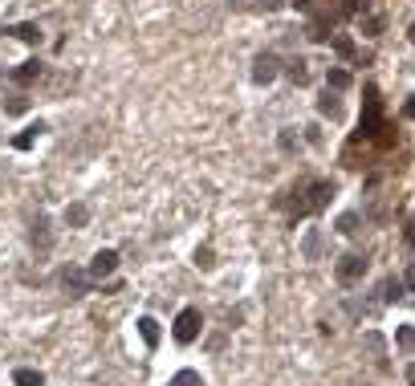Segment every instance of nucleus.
<instances>
[{
  "label": "nucleus",
  "instance_id": "c85d7f7f",
  "mask_svg": "<svg viewBox=\"0 0 415 386\" xmlns=\"http://www.w3.org/2000/svg\"><path fill=\"white\" fill-rule=\"evenodd\" d=\"M25 110V98H8V114H21Z\"/></svg>",
  "mask_w": 415,
  "mask_h": 386
},
{
  "label": "nucleus",
  "instance_id": "7c9ffc66",
  "mask_svg": "<svg viewBox=\"0 0 415 386\" xmlns=\"http://www.w3.org/2000/svg\"><path fill=\"white\" fill-rule=\"evenodd\" d=\"M403 118H415V98H407V106H403Z\"/></svg>",
  "mask_w": 415,
  "mask_h": 386
},
{
  "label": "nucleus",
  "instance_id": "2f4dec72",
  "mask_svg": "<svg viewBox=\"0 0 415 386\" xmlns=\"http://www.w3.org/2000/svg\"><path fill=\"white\" fill-rule=\"evenodd\" d=\"M407 382L415 386V362H411V366H407Z\"/></svg>",
  "mask_w": 415,
  "mask_h": 386
},
{
  "label": "nucleus",
  "instance_id": "72a5a7b5",
  "mask_svg": "<svg viewBox=\"0 0 415 386\" xmlns=\"http://www.w3.org/2000/svg\"><path fill=\"white\" fill-rule=\"evenodd\" d=\"M228 4H233V8H236V4H245V0H228Z\"/></svg>",
  "mask_w": 415,
  "mask_h": 386
},
{
  "label": "nucleus",
  "instance_id": "39448f33",
  "mask_svg": "<svg viewBox=\"0 0 415 386\" xmlns=\"http://www.w3.org/2000/svg\"><path fill=\"white\" fill-rule=\"evenodd\" d=\"M118 269V252L115 248H98V252H94V260H90V276H94V281H102V276H110Z\"/></svg>",
  "mask_w": 415,
  "mask_h": 386
},
{
  "label": "nucleus",
  "instance_id": "c756f323",
  "mask_svg": "<svg viewBox=\"0 0 415 386\" xmlns=\"http://www.w3.org/2000/svg\"><path fill=\"white\" fill-rule=\"evenodd\" d=\"M403 285H407V289H415V264L407 269V273H403Z\"/></svg>",
  "mask_w": 415,
  "mask_h": 386
},
{
  "label": "nucleus",
  "instance_id": "f8f14e48",
  "mask_svg": "<svg viewBox=\"0 0 415 386\" xmlns=\"http://www.w3.org/2000/svg\"><path fill=\"white\" fill-rule=\"evenodd\" d=\"M139 338L155 350V346H159V322H155V317H139Z\"/></svg>",
  "mask_w": 415,
  "mask_h": 386
},
{
  "label": "nucleus",
  "instance_id": "20e7f679",
  "mask_svg": "<svg viewBox=\"0 0 415 386\" xmlns=\"http://www.w3.org/2000/svg\"><path fill=\"white\" fill-rule=\"evenodd\" d=\"M277 74H281V57H277V53H257V62H252V81H257V86H269Z\"/></svg>",
  "mask_w": 415,
  "mask_h": 386
},
{
  "label": "nucleus",
  "instance_id": "dca6fc26",
  "mask_svg": "<svg viewBox=\"0 0 415 386\" xmlns=\"http://www.w3.org/2000/svg\"><path fill=\"white\" fill-rule=\"evenodd\" d=\"M13 382H17V386H45V374H41V370H29V366H21V370L13 374Z\"/></svg>",
  "mask_w": 415,
  "mask_h": 386
},
{
  "label": "nucleus",
  "instance_id": "6ab92c4d",
  "mask_svg": "<svg viewBox=\"0 0 415 386\" xmlns=\"http://www.w3.org/2000/svg\"><path fill=\"white\" fill-rule=\"evenodd\" d=\"M285 74H289V78H293V86H305V81H310V69H305V62H289L285 65Z\"/></svg>",
  "mask_w": 415,
  "mask_h": 386
},
{
  "label": "nucleus",
  "instance_id": "cd10ccee",
  "mask_svg": "<svg viewBox=\"0 0 415 386\" xmlns=\"http://www.w3.org/2000/svg\"><path fill=\"white\" fill-rule=\"evenodd\" d=\"M281 4H285V0H257V8H261V13H277Z\"/></svg>",
  "mask_w": 415,
  "mask_h": 386
},
{
  "label": "nucleus",
  "instance_id": "9d476101",
  "mask_svg": "<svg viewBox=\"0 0 415 386\" xmlns=\"http://www.w3.org/2000/svg\"><path fill=\"white\" fill-rule=\"evenodd\" d=\"M33 244H37V248H41V252H49V248H53L49 220H45V216H37V224H33Z\"/></svg>",
  "mask_w": 415,
  "mask_h": 386
},
{
  "label": "nucleus",
  "instance_id": "f257e3e1",
  "mask_svg": "<svg viewBox=\"0 0 415 386\" xmlns=\"http://www.w3.org/2000/svg\"><path fill=\"white\" fill-rule=\"evenodd\" d=\"M301 195L298 199V216H310V211H322L326 204L334 199V183L330 179H314V183H301Z\"/></svg>",
  "mask_w": 415,
  "mask_h": 386
},
{
  "label": "nucleus",
  "instance_id": "7ed1b4c3",
  "mask_svg": "<svg viewBox=\"0 0 415 386\" xmlns=\"http://www.w3.org/2000/svg\"><path fill=\"white\" fill-rule=\"evenodd\" d=\"M366 264H370V260H366L363 252H346V257L334 264V276H338V285H358V281L366 276Z\"/></svg>",
  "mask_w": 415,
  "mask_h": 386
},
{
  "label": "nucleus",
  "instance_id": "412c9836",
  "mask_svg": "<svg viewBox=\"0 0 415 386\" xmlns=\"http://www.w3.org/2000/svg\"><path fill=\"white\" fill-rule=\"evenodd\" d=\"M338 232H342V236H354V232H358V216H354V211L338 216Z\"/></svg>",
  "mask_w": 415,
  "mask_h": 386
},
{
  "label": "nucleus",
  "instance_id": "b1692460",
  "mask_svg": "<svg viewBox=\"0 0 415 386\" xmlns=\"http://www.w3.org/2000/svg\"><path fill=\"white\" fill-rule=\"evenodd\" d=\"M334 49H338V57H354V41L350 37H334Z\"/></svg>",
  "mask_w": 415,
  "mask_h": 386
},
{
  "label": "nucleus",
  "instance_id": "a211bd4d",
  "mask_svg": "<svg viewBox=\"0 0 415 386\" xmlns=\"http://www.w3.org/2000/svg\"><path fill=\"white\" fill-rule=\"evenodd\" d=\"M399 293H403V281H395V276H387L379 285V297L382 301H399Z\"/></svg>",
  "mask_w": 415,
  "mask_h": 386
},
{
  "label": "nucleus",
  "instance_id": "9b49d317",
  "mask_svg": "<svg viewBox=\"0 0 415 386\" xmlns=\"http://www.w3.org/2000/svg\"><path fill=\"white\" fill-rule=\"evenodd\" d=\"M13 78H17L21 86H29V81H37V78H41V62H37V57H33V62H21L17 69H13Z\"/></svg>",
  "mask_w": 415,
  "mask_h": 386
},
{
  "label": "nucleus",
  "instance_id": "ddd939ff",
  "mask_svg": "<svg viewBox=\"0 0 415 386\" xmlns=\"http://www.w3.org/2000/svg\"><path fill=\"white\" fill-rule=\"evenodd\" d=\"M317 114H326V118H338V114H342V102H338L334 90H326V94L317 98Z\"/></svg>",
  "mask_w": 415,
  "mask_h": 386
},
{
  "label": "nucleus",
  "instance_id": "393cba45",
  "mask_svg": "<svg viewBox=\"0 0 415 386\" xmlns=\"http://www.w3.org/2000/svg\"><path fill=\"white\" fill-rule=\"evenodd\" d=\"M317 248H322L317 232H305V257H317Z\"/></svg>",
  "mask_w": 415,
  "mask_h": 386
},
{
  "label": "nucleus",
  "instance_id": "0eeeda50",
  "mask_svg": "<svg viewBox=\"0 0 415 386\" xmlns=\"http://www.w3.org/2000/svg\"><path fill=\"white\" fill-rule=\"evenodd\" d=\"M326 90H334V94L350 90V74L342 69V65H330V69H326Z\"/></svg>",
  "mask_w": 415,
  "mask_h": 386
},
{
  "label": "nucleus",
  "instance_id": "2eb2a0df",
  "mask_svg": "<svg viewBox=\"0 0 415 386\" xmlns=\"http://www.w3.org/2000/svg\"><path fill=\"white\" fill-rule=\"evenodd\" d=\"M66 224L69 228H86L90 224V208H86V204H69L66 208Z\"/></svg>",
  "mask_w": 415,
  "mask_h": 386
},
{
  "label": "nucleus",
  "instance_id": "4be33fe9",
  "mask_svg": "<svg viewBox=\"0 0 415 386\" xmlns=\"http://www.w3.org/2000/svg\"><path fill=\"white\" fill-rule=\"evenodd\" d=\"M167 386H204V382H199V374H196V370H180Z\"/></svg>",
  "mask_w": 415,
  "mask_h": 386
},
{
  "label": "nucleus",
  "instance_id": "473e14b6",
  "mask_svg": "<svg viewBox=\"0 0 415 386\" xmlns=\"http://www.w3.org/2000/svg\"><path fill=\"white\" fill-rule=\"evenodd\" d=\"M407 37H411V41H415V21H411V29H407Z\"/></svg>",
  "mask_w": 415,
  "mask_h": 386
},
{
  "label": "nucleus",
  "instance_id": "6e6552de",
  "mask_svg": "<svg viewBox=\"0 0 415 386\" xmlns=\"http://www.w3.org/2000/svg\"><path fill=\"white\" fill-rule=\"evenodd\" d=\"M330 29H334V16L330 13H317L314 21H310V41H326Z\"/></svg>",
  "mask_w": 415,
  "mask_h": 386
},
{
  "label": "nucleus",
  "instance_id": "aec40b11",
  "mask_svg": "<svg viewBox=\"0 0 415 386\" xmlns=\"http://www.w3.org/2000/svg\"><path fill=\"white\" fill-rule=\"evenodd\" d=\"M395 341H399V350H415V329H411V325H399Z\"/></svg>",
  "mask_w": 415,
  "mask_h": 386
},
{
  "label": "nucleus",
  "instance_id": "4468645a",
  "mask_svg": "<svg viewBox=\"0 0 415 386\" xmlns=\"http://www.w3.org/2000/svg\"><path fill=\"white\" fill-rule=\"evenodd\" d=\"M41 130H45V122H33V127H25L17 139H13V146H17V151H29V146L37 143V134H41Z\"/></svg>",
  "mask_w": 415,
  "mask_h": 386
},
{
  "label": "nucleus",
  "instance_id": "5701e85b",
  "mask_svg": "<svg viewBox=\"0 0 415 386\" xmlns=\"http://www.w3.org/2000/svg\"><path fill=\"white\" fill-rule=\"evenodd\" d=\"M366 8H370V0H346V4H342V13L346 16H363Z\"/></svg>",
  "mask_w": 415,
  "mask_h": 386
},
{
  "label": "nucleus",
  "instance_id": "f03ea898",
  "mask_svg": "<svg viewBox=\"0 0 415 386\" xmlns=\"http://www.w3.org/2000/svg\"><path fill=\"white\" fill-rule=\"evenodd\" d=\"M199 329H204V317H199V309H180V317L171 325V338L180 341V346H192L199 338Z\"/></svg>",
  "mask_w": 415,
  "mask_h": 386
},
{
  "label": "nucleus",
  "instance_id": "423d86ee",
  "mask_svg": "<svg viewBox=\"0 0 415 386\" xmlns=\"http://www.w3.org/2000/svg\"><path fill=\"white\" fill-rule=\"evenodd\" d=\"M90 281H94V276L82 273V269H66V273H62V285L69 289V297H86V293H90Z\"/></svg>",
  "mask_w": 415,
  "mask_h": 386
},
{
  "label": "nucleus",
  "instance_id": "1a4fd4ad",
  "mask_svg": "<svg viewBox=\"0 0 415 386\" xmlns=\"http://www.w3.org/2000/svg\"><path fill=\"white\" fill-rule=\"evenodd\" d=\"M13 37H17V41H25V45H37V41H41V25H33V21H21V25H13Z\"/></svg>",
  "mask_w": 415,
  "mask_h": 386
},
{
  "label": "nucleus",
  "instance_id": "a878e982",
  "mask_svg": "<svg viewBox=\"0 0 415 386\" xmlns=\"http://www.w3.org/2000/svg\"><path fill=\"white\" fill-rule=\"evenodd\" d=\"M363 29H366V37H375V33L382 29V16H366V21H363Z\"/></svg>",
  "mask_w": 415,
  "mask_h": 386
},
{
  "label": "nucleus",
  "instance_id": "f3484780",
  "mask_svg": "<svg viewBox=\"0 0 415 386\" xmlns=\"http://www.w3.org/2000/svg\"><path fill=\"white\" fill-rule=\"evenodd\" d=\"M196 269H204V273H208V269H216V252H212V248H208V244H199L196 248Z\"/></svg>",
  "mask_w": 415,
  "mask_h": 386
},
{
  "label": "nucleus",
  "instance_id": "bb28decb",
  "mask_svg": "<svg viewBox=\"0 0 415 386\" xmlns=\"http://www.w3.org/2000/svg\"><path fill=\"white\" fill-rule=\"evenodd\" d=\"M298 146V134L293 130H281V151H293Z\"/></svg>",
  "mask_w": 415,
  "mask_h": 386
}]
</instances>
